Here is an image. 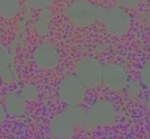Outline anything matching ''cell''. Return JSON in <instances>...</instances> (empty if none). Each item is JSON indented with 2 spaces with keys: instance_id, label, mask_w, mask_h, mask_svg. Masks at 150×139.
<instances>
[{
  "instance_id": "1",
  "label": "cell",
  "mask_w": 150,
  "mask_h": 139,
  "mask_svg": "<svg viewBox=\"0 0 150 139\" xmlns=\"http://www.w3.org/2000/svg\"><path fill=\"white\" fill-rule=\"evenodd\" d=\"M85 110L79 105L67 106L56 114L49 124V132L54 139H72L77 127H81Z\"/></svg>"
},
{
  "instance_id": "2",
  "label": "cell",
  "mask_w": 150,
  "mask_h": 139,
  "mask_svg": "<svg viewBox=\"0 0 150 139\" xmlns=\"http://www.w3.org/2000/svg\"><path fill=\"white\" fill-rule=\"evenodd\" d=\"M103 9V7L92 0H76L68 3L64 12L73 26L84 29L100 22Z\"/></svg>"
},
{
  "instance_id": "3",
  "label": "cell",
  "mask_w": 150,
  "mask_h": 139,
  "mask_svg": "<svg viewBox=\"0 0 150 139\" xmlns=\"http://www.w3.org/2000/svg\"><path fill=\"white\" fill-rule=\"evenodd\" d=\"M100 22L107 33L119 37L127 34L133 20L130 12L115 5L103 7Z\"/></svg>"
},
{
  "instance_id": "4",
  "label": "cell",
  "mask_w": 150,
  "mask_h": 139,
  "mask_svg": "<svg viewBox=\"0 0 150 139\" xmlns=\"http://www.w3.org/2000/svg\"><path fill=\"white\" fill-rule=\"evenodd\" d=\"M116 117L117 109L114 104L107 99H99L85 110V119L81 128L92 130L108 125L114 122Z\"/></svg>"
},
{
  "instance_id": "5",
  "label": "cell",
  "mask_w": 150,
  "mask_h": 139,
  "mask_svg": "<svg viewBox=\"0 0 150 139\" xmlns=\"http://www.w3.org/2000/svg\"><path fill=\"white\" fill-rule=\"evenodd\" d=\"M103 64L93 56L80 59L75 66V75L86 88L95 89L102 84Z\"/></svg>"
},
{
  "instance_id": "6",
  "label": "cell",
  "mask_w": 150,
  "mask_h": 139,
  "mask_svg": "<svg viewBox=\"0 0 150 139\" xmlns=\"http://www.w3.org/2000/svg\"><path fill=\"white\" fill-rule=\"evenodd\" d=\"M86 88L75 75H69L60 81L59 97L67 106L79 105L86 97Z\"/></svg>"
},
{
  "instance_id": "7",
  "label": "cell",
  "mask_w": 150,
  "mask_h": 139,
  "mask_svg": "<svg viewBox=\"0 0 150 139\" xmlns=\"http://www.w3.org/2000/svg\"><path fill=\"white\" fill-rule=\"evenodd\" d=\"M60 52L55 45L42 42L35 48L32 54L33 62L36 67L43 71L54 70L60 61Z\"/></svg>"
},
{
  "instance_id": "8",
  "label": "cell",
  "mask_w": 150,
  "mask_h": 139,
  "mask_svg": "<svg viewBox=\"0 0 150 139\" xmlns=\"http://www.w3.org/2000/svg\"><path fill=\"white\" fill-rule=\"evenodd\" d=\"M128 83V74L124 65L120 63L109 62L103 64L102 84L112 91H122Z\"/></svg>"
},
{
  "instance_id": "9",
  "label": "cell",
  "mask_w": 150,
  "mask_h": 139,
  "mask_svg": "<svg viewBox=\"0 0 150 139\" xmlns=\"http://www.w3.org/2000/svg\"><path fill=\"white\" fill-rule=\"evenodd\" d=\"M54 18V12L51 7L41 9L33 16L30 26L37 35L41 37H45L48 36L51 32Z\"/></svg>"
},
{
  "instance_id": "10",
  "label": "cell",
  "mask_w": 150,
  "mask_h": 139,
  "mask_svg": "<svg viewBox=\"0 0 150 139\" xmlns=\"http://www.w3.org/2000/svg\"><path fill=\"white\" fill-rule=\"evenodd\" d=\"M2 105L6 114L10 116H21L26 113V102L19 92H10L6 94L3 99Z\"/></svg>"
},
{
  "instance_id": "11",
  "label": "cell",
  "mask_w": 150,
  "mask_h": 139,
  "mask_svg": "<svg viewBox=\"0 0 150 139\" xmlns=\"http://www.w3.org/2000/svg\"><path fill=\"white\" fill-rule=\"evenodd\" d=\"M23 9V0H0V19L4 21L16 20Z\"/></svg>"
},
{
  "instance_id": "12",
  "label": "cell",
  "mask_w": 150,
  "mask_h": 139,
  "mask_svg": "<svg viewBox=\"0 0 150 139\" xmlns=\"http://www.w3.org/2000/svg\"><path fill=\"white\" fill-rule=\"evenodd\" d=\"M0 78L2 80L3 83H6V84L13 83L17 80L18 70L14 59L10 61L8 66L6 67L4 72L1 73V75H0Z\"/></svg>"
},
{
  "instance_id": "13",
  "label": "cell",
  "mask_w": 150,
  "mask_h": 139,
  "mask_svg": "<svg viewBox=\"0 0 150 139\" xmlns=\"http://www.w3.org/2000/svg\"><path fill=\"white\" fill-rule=\"evenodd\" d=\"M19 94L26 102H32L39 97L40 91L36 85L30 83L23 86L19 91Z\"/></svg>"
},
{
  "instance_id": "14",
  "label": "cell",
  "mask_w": 150,
  "mask_h": 139,
  "mask_svg": "<svg viewBox=\"0 0 150 139\" xmlns=\"http://www.w3.org/2000/svg\"><path fill=\"white\" fill-rule=\"evenodd\" d=\"M13 59L14 56L10 53L8 47L0 42V75Z\"/></svg>"
},
{
  "instance_id": "15",
  "label": "cell",
  "mask_w": 150,
  "mask_h": 139,
  "mask_svg": "<svg viewBox=\"0 0 150 139\" xmlns=\"http://www.w3.org/2000/svg\"><path fill=\"white\" fill-rule=\"evenodd\" d=\"M25 7L31 10H39L51 7L57 0H23Z\"/></svg>"
},
{
  "instance_id": "16",
  "label": "cell",
  "mask_w": 150,
  "mask_h": 139,
  "mask_svg": "<svg viewBox=\"0 0 150 139\" xmlns=\"http://www.w3.org/2000/svg\"><path fill=\"white\" fill-rule=\"evenodd\" d=\"M142 1L143 0H115L116 6L127 11L139 8Z\"/></svg>"
},
{
  "instance_id": "17",
  "label": "cell",
  "mask_w": 150,
  "mask_h": 139,
  "mask_svg": "<svg viewBox=\"0 0 150 139\" xmlns=\"http://www.w3.org/2000/svg\"><path fill=\"white\" fill-rule=\"evenodd\" d=\"M142 84L140 81L137 80H131L128 81L125 89L129 96L131 98H136L139 96L142 92Z\"/></svg>"
},
{
  "instance_id": "18",
  "label": "cell",
  "mask_w": 150,
  "mask_h": 139,
  "mask_svg": "<svg viewBox=\"0 0 150 139\" xmlns=\"http://www.w3.org/2000/svg\"><path fill=\"white\" fill-rule=\"evenodd\" d=\"M140 83L142 86L146 88L150 85V64L149 61H146L142 67L140 73Z\"/></svg>"
},
{
  "instance_id": "19",
  "label": "cell",
  "mask_w": 150,
  "mask_h": 139,
  "mask_svg": "<svg viewBox=\"0 0 150 139\" xmlns=\"http://www.w3.org/2000/svg\"><path fill=\"white\" fill-rule=\"evenodd\" d=\"M6 116H7V114H6L4 106H3L2 103L0 102V124L4 122L6 119Z\"/></svg>"
},
{
  "instance_id": "20",
  "label": "cell",
  "mask_w": 150,
  "mask_h": 139,
  "mask_svg": "<svg viewBox=\"0 0 150 139\" xmlns=\"http://www.w3.org/2000/svg\"><path fill=\"white\" fill-rule=\"evenodd\" d=\"M65 1H67L68 3H70V2H72V1H76V0H65Z\"/></svg>"
},
{
  "instance_id": "21",
  "label": "cell",
  "mask_w": 150,
  "mask_h": 139,
  "mask_svg": "<svg viewBox=\"0 0 150 139\" xmlns=\"http://www.w3.org/2000/svg\"><path fill=\"white\" fill-rule=\"evenodd\" d=\"M1 35H2V30H1V27H0V36H1Z\"/></svg>"
}]
</instances>
